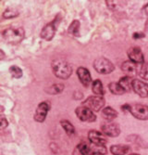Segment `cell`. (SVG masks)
<instances>
[{
	"instance_id": "1",
	"label": "cell",
	"mask_w": 148,
	"mask_h": 155,
	"mask_svg": "<svg viewBox=\"0 0 148 155\" xmlns=\"http://www.w3.org/2000/svg\"><path fill=\"white\" fill-rule=\"evenodd\" d=\"M51 67L54 74L59 79H63V80L68 79L72 73V67L69 62L64 60L57 58V60L53 61Z\"/></svg>"
},
{
	"instance_id": "2",
	"label": "cell",
	"mask_w": 148,
	"mask_h": 155,
	"mask_svg": "<svg viewBox=\"0 0 148 155\" xmlns=\"http://www.w3.org/2000/svg\"><path fill=\"white\" fill-rule=\"evenodd\" d=\"M25 37V31L22 27L7 28L3 32V38L6 42L12 45H17L22 42Z\"/></svg>"
},
{
	"instance_id": "3",
	"label": "cell",
	"mask_w": 148,
	"mask_h": 155,
	"mask_svg": "<svg viewBox=\"0 0 148 155\" xmlns=\"http://www.w3.org/2000/svg\"><path fill=\"white\" fill-rule=\"evenodd\" d=\"M105 104L106 99L104 97H102V96H91L84 100L83 106L90 109L94 112H98L105 108Z\"/></svg>"
},
{
	"instance_id": "4",
	"label": "cell",
	"mask_w": 148,
	"mask_h": 155,
	"mask_svg": "<svg viewBox=\"0 0 148 155\" xmlns=\"http://www.w3.org/2000/svg\"><path fill=\"white\" fill-rule=\"evenodd\" d=\"M94 68L100 74H108L115 70V65L106 58H98L94 61Z\"/></svg>"
},
{
	"instance_id": "5",
	"label": "cell",
	"mask_w": 148,
	"mask_h": 155,
	"mask_svg": "<svg viewBox=\"0 0 148 155\" xmlns=\"http://www.w3.org/2000/svg\"><path fill=\"white\" fill-rule=\"evenodd\" d=\"M129 112L137 120L140 121L148 120V105H145V104H141V103L133 104V105H131Z\"/></svg>"
},
{
	"instance_id": "6",
	"label": "cell",
	"mask_w": 148,
	"mask_h": 155,
	"mask_svg": "<svg viewBox=\"0 0 148 155\" xmlns=\"http://www.w3.org/2000/svg\"><path fill=\"white\" fill-rule=\"evenodd\" d=\"M75 114L78 117V119H79L80 121H81V122L94 123L96 121V114H94L93 111L90 110V109L86 108L83 105L76 108Z\"/></svg>"
},
{
	"instance_id": "7",
	"label": "cell",
	"mask_w": 148,
	"mask_h": 155,
	"mask_svg": "<svg viewBox=\"0 0 148 155\" xmlns=\"http://www.w3.org/2000/svg\"><path fill=\"white\" fill-rule=\"evenodd\" d=\"M101 132L106 137H117L120 135V124L113 122H106L101 125Z\"/></svg>"
},
{
	"instance_id": "8",
	"label": "cell",
	"mask_w": 148,
	"mask_h": 155,
	"mask_svg": "<svg viewBox=\"0 0 148 155\" xmlns=\"http://www.w3.org/2000/svg\"><path fill=\"white\" fill-rule=\"evenodd\" d=\"M131 86L134 93H136L139 97L143 99L148 98V84L146 82L139 79H133Z\"/></svg>"
},
{
	"instance_id": "9",
	"label": "cell",
	"mask_w": 148,
	"mask_h": 155,
	"mask_svg": "<svg viewBox=\"0 0 148 155\" xmlns=\"http://www.w3.org/2000/svg\"><path fill=\"white\" fill-rule=\"evenodd\" d=\"M88 139L90 143L98 146H106L108 143V139L101 131L90 130L88 132Z\"/></svg>"
},
{
	"instance_id": "10",
	"label": "cell",
	"mask_w": 148,
	"mask_h": 155,
	"mask_svg": "<svg viewBox=\"0 0 148 155\" xmlns=\"http://www.w3.org/2000/svg\"><path fill=\"white\" fill-rule=\"evenodd\" d=\"M49 110H50V103L48 101L41 102L38 107L36 108L34 114V120L38 123H43L46 118Z\"/></svg>"
},
{
	"instance_id": "11",
	"label": "cell",
	"mask_w": 148,
	"mask_h": 155,
	"mask_svg": "<svg viewBox=\"0 0 148 155\" xmlns=\"http://www.w3.org/2000/svg\"><path fill=\"white\" fill-rule=\"evenodd\" d=\"M127 56L129 58V61L134 62L136 64H142L145 62V56L142 51V49L138 47H131L127 51Z\"/></svg>"
},
{
	"instance_id": "12",
	"label": "cell",
	"mask_w": 148,
	"mask_h": 155,
	"mask_svg": "<svg viewBox=\"0 0 148 155\" xmlns=\"http://www.w3.org/2000/svg\"><path fill=\"white\" fill-rule=\"evenodd\" d=\"M77 76L79 78L81 84L84 87H88L92 85V75L90 73L89 70L85 67H79L77 69Z\"/></svg>"
},
{
	"instance_id": "13",
	"label": "cell",
	"mask_w": 148,
	"mask_h": 155,
	"mask_svg": "<svg viewBox=\"0 0 148 155\" xmlns=\"http://www.w3.org/2000/svg\"><path fill=\"white\" fill-rule=\"evenodd\" d=\"M55 33H56V25H55V20H53V22L47 23L43 28V30L41 31L40 36L41 38H43L44 40L50 41L55 36Z\"/></svg>"
},
{
	"instance_id": "14",
	"label": "cell",
	"mask_w": 148,
	"mask_h": 155,
	"mask_svg": "<svg viewBox=\"0 0 148 155\" xmlns=\"http://www.w3.org/2000/svg\"><path fill=\"white\" fill-rule=\"evenodd\" d=\"M138 66H139V64L134 63V62H133V61H126L124 62H122L121 71L127 75V76L133 77V76H134V75L137 74Z\"/></svg>"
},
{
	"instance_id": "15",
	"label": "cell",
	"mask_w": 148,
	"mask_h": 155,
	"mask_svg": "<svg viewBox=\"0 0 148 155\" xmlns=\"http://www.w3.org/2000/svg\"><path fill=\"white\" fill-rule=\"evenodd\" d=\"M94 152L93 146L91 143L83 141L79 145H77L75 150L73 152V155H92Z\"/></svg>"
},
{
	"instance_id": "16",
	"label": "cell",
	"mask_w": 148,
	"mask_h": 155,
	"mask_svg": "<svg viewBox=\"0 0 148 155\" xmlns=\"http://www.w3.org/2000/svg\"><path fill=\"white\" fill-rule=\"evenodd\" d=\"M101 115L106 122H112L113 120H115L118 117V112L115 110L114 108L108 106V107H105L101 111Z\"/></svg>"
},
{
	"instance_id": "17",
	"label": "cell",
	"mask_w": 148,
	"mask_h": 155,
	"mask_svg": "<svg viewBox=\"0 0 148 155\" xmlns=\"http://www.w3.org/2000/svg\"><path fill=\"white\" fill-rule=\"evenodd\" d=\"M109 152L112 155H127L130 152V147L124 144H115L110 147Z\"/></svg>"
},
{
	"instance_id": "18",
	"label": "cell",
	"mask_w": 148,
	"mask_h": 155,
	"mask_svg": "<svg viewBox=\"0 0 148 155\" xmlns=\"http://www.w3.org/2000/svg\"><path fill=\"white\" fill-rule=\"evenodd\" d=\"M133 77L125 75V76H122L120 80H118V83L120 84V86L122 87V89L125 92H131L133 90V86H131V85H133Z\"/></svg>"
},
{
	"instance_id": "19",
	"label": "cell",
	"mask_w": 148,
	"mask_h": 155,
	"mask_svg": "<svg viewBox=\"0 0 148 155\" xmlns=\"http://www.w3.org/2000/svg\"><path fill=\"white\" fill-rule=\"evenodd\" d=\"M92 91L96 96H104L105 95V89L104 86L101 82L100 79H96V80L93 81L92 83Z\"/></svg>"
},
{
	"instance_id": "20",
	"label": "cell",
	"mask_w": 148,
	"mask_h": 155,
	"mask_svg": "<svg viewBox=\"0 0 148 155\" xmlns=\"http://www.w3.org/2000/svg\"><path fill=\"white\" fill-rule=\"evenodd\" d=\"M108 89L110 91V93H112L113 95H117V96H120L126 93L118 82H112L108 84Z\"/></svg>"
},
{
	"instance_id": "21",
	"label": "cell",
	"mask_w": 148,
	"mask_h": 155,
	"mask_svg": "<svg viewBox=\"0 0 148 155\" xmlns=\"http://www.w3.org/2000/svg\"><path fill=\"white\" fill-rule=\"evenodd\" d=\"M60 124L62 128L64 129V131L66 132L68 136H73L75 134V127L73 126V124L68 120H61Z\"/></svg>"
},
{
	"instance_id": "22",
	"label": "cell",
	"mask_w": 148,
	"mask_h": 155,
	"mask_svg": "<svg viewBox=\"0 0 148 155\" xmlns=\"http://www.w3.org/2000/svg\"><path fill=\"white\" fill-rule=\"evenodd\" d=\"M137 74L139 77H141L143 80L148 81V62H143L142 64H139L138 66V72Z\"/></svg>"
},
{
	"instance_id": "23",
	"label": "cell",
	"mask_w": 148,
	"mask_h": 155,
	"mask_svg": "<svg viewBox=\"0 0 148 155\" xmlns=\"http://www.w3.org/2000/svg\"><path fill=\"white\" fill-rule=\"evenodd\" d=\"M80 26L81 23L78 20H74L73 22L71 23V25L69 26L68 32L69 33H71L73 36H80Z\"/></svg>"
},
{
	"instance_id": "24",
	"label": "cell",
	"mask_w": 148,
	"mask_h": 155,
	"mask_svg": "<svg viewBox=\"0 0 148 155\" xmlns=\"http://www.w3.org/2000/svg\"><path fill=\"white\" fill-rule=\"evenodd\" d=\"M64 87L65 86L63 84H55V85H53L49 87L48 89H46V92L51 95H57V94L61 93V92L64 90Z\"/></svg>"
},
{
	"instance_id": "25",
	"label": "cell",
	"mask_w": 148,
	"mask_h": 155,
	"mask_svg": "<svg viewBox=\"0 0 148 155\" xmlns=\"http://www.w3.org/2000/svg\"><path fill=\"white\" fill-rule=\"evenodd\" d=\"M9 73L14 78H20L22 76V70L20 67L13 65L9 68Z\"/></svg>"
},
{
	"instance_id": "26",
	"label": "cell",
	"mask_w": 148,
	"mask_h": 155,
	"mask_svg": "<svg viewBox=\"0 0 148 155\" xmlns=\"http://www.w3.org/2000/svg\"><path fill=\"white\" fill-rule=\"evenodd\" d=\"M19 15V12L14 10V8H7V10L4 12V18L6 19H11V18H15V17H17Z\"/></svg>"
},
{
	"instance_id": "27",
	"label": "cell",
	"mask_w": 148,
	"mask_h": 155,
	"mask_svg": "<svg viewBox=\"0 0 148 155\" xmlns=\"http://www.w3.org/2000/svg\"><path fill=\"white\" fill-rule=\"evenodd\" d=\"M9 123H7V120L6 119L5 116H3L2 114H0V130H2V129H5Z\"/></svg>"
},
{
	"instance_id": "28",
	"label": "cell",
	"mask_w": 148,
	"mask_h": 155,
	"mask_svg": "<svg viewBox=\"0 0 148 155\" xmlns=\"http://www.w3.org/2000/svg\"><path fill=\"white\" fill-rule=\"evenodd\" d=\"M145 35L143 33L136 32V33H134L133 35V39H143V38H145Z\"/></svg>"
},
{
	"instance_id": "29",
	"label": "cell",
	"mask_w": 148,
	"mask_h": 155,
	"mask_svg": "<svg viewBox=\"0 0 148 155\" xmlns=\"http://www.w3.org/2000/svg\"><path fill=\"white\" fill-rule=\"evenodd\" d=\"M130 108H131V104L125 103V104H123V105L120 106V110L124 112V114H126V112H129Z\"/></svg>"
},
{
	"instance_id": "30",
	"label": "cell",
	"mask_w": 148,
	"mask_h": 155,
	"mask_svg": "<svg viewBox=\"0 0 148 155\" xmlns=\"http://www.w3.org/2000/svg\"><path fill=\"white\" fill-rule=\"evenodd\" d=\"M6 58V54L3 51L2 49H0V60H3V58Z\"/></svg>"
},
{
	"instance_id": "31",
	"label": "cell",
	"mask_w": 148,
	"mask_h": 155,
	"mask_svg": "<svg viewBox=\"0 0 148 155\" xmlns=\"http://www.w3.org/2000/svg\"><path fill=\"white\" fill-rule=\"evenodd\" d=\"M143 11H145V13L148 17V3L146 4V5H145V7H143Z\"/></svg>"
},
{
	"instance_id": "32",
	"label": "cell",
	"mask_w": 148,
	"mask_h": 155,
	"mask_svg": "<svg viewBox=\"0 0 148 155\" xmlns=\"http://www.w3.org/2000/svg\"><path fill=\"white\" fill-rule=\"evenodd\" d=\"M129 155H140V154H138V153H131Z\"/></svg>"
}]
</instances>
